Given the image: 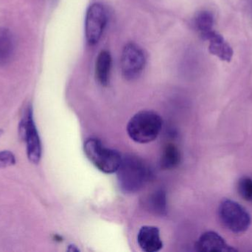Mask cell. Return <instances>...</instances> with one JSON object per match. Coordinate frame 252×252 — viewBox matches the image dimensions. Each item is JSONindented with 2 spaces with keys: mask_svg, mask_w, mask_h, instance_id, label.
<instances>
[{
  "mask_svg": "<svg viewBox=\"0 0 252 252\" xmlns=\"http://www.w3.org/2000/svg\"><path fill=\"white\" fill-rule=\"evenodd\" d=\"M162 124V118L157 112L142 110L130 118L127 123V133L133 142L148 144L157 139Z\"/></svg>",
  "mask_w": 252,
  "mask_h": 252,
  "instance_id": "cell-1",
  "label": "cell"
},
{
  "mask_svg": "<svg viewBox=\"0 0 252 252\" xmlns=\"http://www.w3.org/2000/svg\"><path fill=\"white\" fill-rule=\"evenodd\" d=\"M117 173L120 187L126 193H134L140 190L149 178V172L145 163L133 155L123 158Z\"/></svg>",
  "mask_w": 252,
  "mask_h": 252,
  "instance_id": "cell-2",
  "label": "cell"
},
{
  "mask_svg": "<svg viewBox=\"0 0 252 252\" xmlns=\"http://www.w3.org/2000/svg\"><path fill=\"white\" fill-rule=\"evenodd\" d=\"M84 152L93 165L102 173L112 174L117 173L123 157L118 151L106 147L99 139L90 138L86 141Z\"/></svg>",
  "mask_w": 252,
  "mask_h": 252,
  "instance_id": "cell-3",
  "label": "cell"
},
{
  "mask_svg": "<svg viewBox=\"0 0 252 252\" xmlns=\"http://www.w3.org/2000/svg\"><path fill=\"white\" fill-rule=\"evenodd\" d=\"M219 217L223 226L234 233H244L251 226L250 213L241 204L232 200H223L220 203Z\"/></svg>",
  "mask_w": 252,
  "mask_h": 252,
  "instance_id": "cell-4",
  "label": "cell"
},
{
  "mask_svg": "<svg viewBox=\"0 0 252 252\" xmlns=\"http://www.w3.org/2000/svg\"><path fill=\"white\" fill-rule=\"evenodd\" d=\"M146 55L142 47L135 43H127L121 56V71L126 80L136 79L143 71Z\"/></svg>",
  "mask_w": 252,
  "mask_h": 252,
  "instance_id": "cell-5",
  "label": "cell"
},
{
  "mask_svg": "<svg viewBox=\"0 0 252 252\" xmlns=\"http://www.w3.org/2000/svg\"><path fill=\"white\" fill-rule=\"evenodd\" d=\"M106 9L100 3H93L86 13L85 36L87 42L94 45L100 41L107 23Z\"/></svg>",
  "mask_w": 252,
  "mask_h": 252,
  "instance_id": "cell-6",
  "label": "cell"
},
{
  "mask_svg": "<svg viewBox=\"0 0 252 252\" xmlns=\"http://www.w3.org/2000/svg\"><path fill=\"white\" fill-rule=\"evenodd\" d=\"M22 135L27 144L28 158L31 162L37 164L41 156V145L38 132L32 119V109H28L26 118L22 122Z\"/></svg>",
  "mask_w": 252,
  "mask_h": 252,
  "instance_id": "cell-7",
  "label": "cell"
},
{
  "mask_svg": "<svg viewBox=\"0 0 252 252\" xmlns=\"http://www.w3.org/2000/svg\"><path fill=\"white\" fill-rule=\"evenodd\" d=\"M195 250L198 252H230L236 251L229 245L219 234L212 231L204 232L201 235L196 244Z\"/></svg>",
  "mask_w": 252,
  "mask_h": 252,
  "instance_id": "cell-8",
  "label": "cell"
},
{
  "mask_svg": "<svg viewBox=\"0 0 252 252\" xmlns=\"http://www.w3.org/2000/svg\"><path fill=\"white\" fill-rule=\"evenodd\" d=\"M137 243L142 251L157 252L162 249L163 244L158 228L142 226L137 235Z\"/></svg>",
  "mask_w": 252,
  "mask_h": 252,
  "instance_id": "cell-9",
  "label": "cell"
},
{
  "mask_svg": "<svg viewBox=\"0 0 252 252\" xmlns=\"http://www.w3.org/2000/svg\"><path fill=\"white\" fill-rule=\"evenodd\" d=\"M205 40L209 41V50L220 60L229 62L233 56V49L219 33L213 31Z\"/></svg>",
  "mask_w": 252,
  "mask_h": 252,
  "instance_id": "cell-10",
  "label": "cell"
},
{
  "mask_svg": "<svg viewBox=\"0 0 252 252\" xmlns=\"http://www.w3.org/2000/svg\"><path fill=\"white\" fill-rule=\"evenodd\" d=\"M16 50V41L13 34L7 28H0V66L11 60Z\"/></svg>",
  "mask_w": 252,
  "mask_h": 252,
  "instance_id": "cell-11",
  "label": "cell"
},
{
  "mask_svg": "<svg viewBox=\"0 0 252 252\" xmlns=\"http://www.w3.org/2000/svg\"><path fill=\"white\" fill-rule=\"evenodd\" d=\"M112 62V56L108 50H102L99 53L96 61L95 75L102 86H107L109 84Z\"/></svg>",
  "mask_w": 252,
  "mask_h": 252,
  "instance_id": "cell-12",
  "label": "cell"
},
{
  "mask_svg": "<svg viewBox=\"0 0 252 252\" xmlns=\"http://www.w3.org/2000/svg\"><path fill=\"white\" fill-rule=\"evenodd\" d=\"M215 18L213 13L208 10H201L197 13L195 18V25L201 36L206 39L214 31Z\"/></svg>",
  "mask_w": 252,
  "mask_h": 252,
  "instance_id": "cell-13",
  "label": "cell"
},
{
  "mask_svg": "<svg viewBox=\"0 0 252 252\" xmlns=\"http://www.w3.org/2000/svg\"><path fill=\"white\" fill-rule=\"evenodd\" d=\"M180 162V152L173 144L164 148L161 158V166L164 170L175 168Z\"/></svg>",
  "mask_w": 252,
  "mask_h": 252,
  "instance_id": "cell-14",
  "label": "cell"
},
{
  "mask_svg": "<svg viewBox=\"0 0 252 252\" xmlns=\"http://www.w3.org/2000/svg\"><path fill=\"white\" fill-rule=\"evenodd\" d=\"M150 206L153 211L157 215L163 216L166 213L167 201H166L165 192L162 190L156 192L150 199Z\"/></svg>",
  "mask_w": 252,
  "mask_h": 252,
  "instance_id": "cell-15",
  "label": "cell"
},
{
  "mask_svg": "<svg viewBox=\"0 0 252 252\" xmlns=\"http://www.w3.org/2000/svg\"><path fill=\"white\" fill-rule=\"evenodd\" d=\"M240 195L248 202H252V178L243 177L238 183Z\"/></svg>",
  "mask_w": 252,
  "mask_h": 252,
  "instance_id": "cell-16",
  "label": "cell"
},
{
  "mask_svg": "<svg viewBox=\"0 0 252 252\" xmlns=\"http://www.w3.org/2000/svg\"><path fill=\"white\" fill-rule=\"evenodd\" d=\"M16 163V159L13 154L10 151H1L0 152V169L10 167Z\"/></svg>",
  "mask_w": 252,
  "mask_h": 252,
  "instance_id": "cell-17",
  "label": "cell"
}]
</instances>
